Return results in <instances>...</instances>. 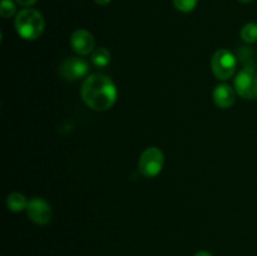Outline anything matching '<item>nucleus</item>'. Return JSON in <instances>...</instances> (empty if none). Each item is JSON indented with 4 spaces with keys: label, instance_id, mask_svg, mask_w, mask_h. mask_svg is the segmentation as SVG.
Instances as JSON below:
<instances>
[{
    "label": "nucleus",
    "instance_id": "f8f14e48",
    "mask_svg": "<svg viewBox=\"0 0 257 256\" xmlns=\"http://www.w3.org/2000/svg\"><path fill=\"white\" fill-rule=\"evenodd\" d=\"M241 38L245 43H256L257 42V24L256 23H248L241 29Z\"/></svg>",
    "mask_w": 257,
    "mask_h": 256
},
{
    "label": "nucleus",
    "instance_id": "4468645a",
    "mask_svg": "<svg viewBox=\"0 0 257 256\" xmlns=\"http://www.w3.org/2000/svg\"><path fill=\"white\" fill-rule=\"evenodd\" d=\"M17 13V7L12 0H2V5H0V15L3 18H10Z\"/></svg>",
    "mask_w": 257,
    "mask_h": 256
},
{
    "label": "nucleus",
    "instance_id": "39448f33",
    "mask_svg": "<svg viewBox=\"0 0 257 256\" xmlns=\"http://www.w3.org/2000/svg\"><path fill=\"white\" fill-rule=\"evenodd\" d=\"M236 93L245 99L257 98V72L253 67H245L233 80Z\"/></svg>",
    "mask_w": 257,
    "mask_h": 256
},
{
    "label": "nucleus",
    "instance_id": "9b49d317",
    "mask_svg": "<svg viewBox=\"0 0 257 256\" xmlns=\"http://www.w3.org/2000/svg\"><path fill=\"white\" fill-rule=\"evenodd\" d=\"M90 60L95 67H107L110 63V53L105 48H97L90 54Z\"/></svg>",
    "mask_w": 257,
    "mask_h": 256
},
{
    "label": "nucleus",
    "instance_id": "f3484780",
    "mask_svg": "<svg viewBox=\"0 0 257 256\" xmlns=\"http://www.w3.org/2000/svg\"><path fill=\"white\" fill-rule=\"evenodd\" d=\"M94 2L99 5H107L110 0H94Z\"/></svg>",
    "mask_w": 257,
    "mask_h": 256
},
{
    "label": "nucleus",
    "instance_id": "f03ea898",
    "mask_svg": "<svg viewBox=\"0 0 257 256\" xmlns=\"http://www.w3.org/2000/svg\"><path fill=\"white\" fill-rule=\"evenodd\" d=\"M14 25L20 38L25 40H35L43 34L45 23L44 18L38 10L27 8L18 13Z\"/></svg>",
    "mask_w": 257,
    "mask_h": 256
},
{
    "label": "nucleus",
    "instance_id": "ddd939ff",
    "mask_svg": "<svg viewBox=\"0 0 257 256\" xmlns=\"http://www.w3.org/2000/svg\"><path fill=\"white\" fill-rule=\"evenodd\" d=\"M198 0H173V5L181 13H190L197 5Z\"/></svg>",
    "mask_w": 257,
    "mask_h": 256
},
{
    "label": "nucleus",
    "instance_id": "7ed1b4c3",
    "mask_svg": "<svg viewBox=\"0 0 257 256\" xmlns=\"http://www.w3.org/2000/svg\"><path fill=\"white\" fill-rule=\"evenodd\" d=\"M237 65L236 57L226 49H220L213 54L211 59V70L213 75L220 80H227L233 75Z\"/></svg>",
    "mask_w": 257,
    "mask_h": 256
},
{
    "label": "nucleus",
    "instance_id": "dca6fc26",
    "mask_svg": "<svg viewBox=\"0 0 257 256\" xmlns=\"http://www.w3.org/2000/svg\"><path fill=\"white\" fill-rule=\"evenodd\" d=\"M195 256H213V255L211 252H208V251H198L197 253H195Z\"/></svg>",
    "mask_w": 257,
    "mask_h": 256
},
{
    "label": "nucleus",
    "instance_id": "423d86ee",
    "mask_svg": "<svg viewBox=\"0 0 257 256\" xmlns=\"http://www.w3.org/2000/svg\"><path fill=\"white\" fill-rule=\"evenodd\" d=\"M28 217L37 225H47L52 220V208L49 203L40 197H33L27 207Z\"/></svg>",
    "mask_w": 257,
    "mask_h": 256
},
{
    "label": "nucleus",
    "instance_id": "2eb2a0df",
    "mask_svg": "<svg viewBox=\"0 0 257 256\" xmlns=\"http://www.w3.org/2000/svg\"><path fill=\"white\" fill-rule=\"evenodd\" d=\"M15 2L19 5H22V7H30V5L35 4L38 0H15Z\"/></svg>",
    "mask_w": 257,
    "mask_h": 256
},
{
    "label": "nucleus",
    "instance_id": "6e6552de",
    "mask_svg": "<svg viewBox=\"0 0 257 256\" xmlns=\"http://www.w3.org/2000/svg\"><path fill=\"white\" fill-rule=\"evenodd\" d=\"M70 45L78 54L88 55L94 50V38L88 30L78 29L70 35Z\"/></svg>",
    "mask_w": 257,
    "mask_h": 256
},
{
    "label": "nucleus",
    "instance_id": "a211bd4d",
    "mask_svg": "<svg viewBox=\"0 0 257 256\" xmlns=\"http://www.w3.org/2000/svg\"><path fill=\"white\" fill-rule=\"evenodd\" d=\"M240 2H242V3H250V2H252V0H240Z\"/></svg>",
    "mask_w": 257,
    "mask_h": 256
},
{
    "label": "nucleus",
    "instance_id": "20e7f679",
    "mask_svg": "<svg viewBox=\"0 0 257 256\" xmlns=\"http://www.w3.org/2000/svg\"><path fill=\"white\" fill-rule=\"evenodd\" d=\"M165 163L163 152L157 147H150L141 155L138 161V171L147 178L156 177L162 171Z\"/></svg>",
    "mask_w": 257,
    "mask_h": 256
},
{
    "label": "nucleus",
    "instance_id": "f257e3e1",
    "mask_svg": "<svg viewBox=\"0 0 257 256\" xmlns=\"http://www.w3.org/2000/svg\"><path fill=\"white\" fill-rule=\"evenodd\" d=\"M82 99L90 109L104 112L110 109L117 100V88L109 77L100 73L88 75L80 89Z\"/></svg>",
    "mask_w": 257,
    "mask_h": 256
},
{
    "label": "nucleus",
    "instance_id": "0eeeda50",
    "mask_svg": "<svg viewBox=\"0 0 257 256\" xmlns=\"http://www.w3.org/2000/svg\"><path fill=\"white\" fill-rule=\"evenodd\" d=\"M89 70V65L82 58L72 57L65 59L60 64L59 72L64 79L67 80H78L80 78L85 77Z\"/></svg>",
    "mask_w": 257,
    "mask_h": 256
},
{
    "label": "nucleus",
    "instance_id": "9d476101",
    "mask_svg": "<svg viewBox=\"0 0 257 256\" xmlns=\"http://www.w3.org/2000/svg\"><path fill=\"white\" fill-rule=\"evenodd\" d=\"M28 203H29V201L27 200V197L19 192L10 193L7 198L8 208L13 212H20L23 210H27Z\"/></svg>",
    "mask_w": 257,
    "mask_h": 256
},
{
    "label": "nucleus",
    "instance_id": "1a4fd4ad",
    "mask_svg": "<svg viewBox=\"0 0 257 256\" xmlns=\"http://www.w3.org/2000/svg\"><path fill=\"white\" fill-rule=\"evenodd\" d=\"M212 97L213 102L216 103L217 107L226 109V108H230L231 105L235 104L236 90L231 85L223 83V84H218L213 89Z\"/></svg>",
    "mask_w": 257,
    "mask_h": 256
}]
</instances>
